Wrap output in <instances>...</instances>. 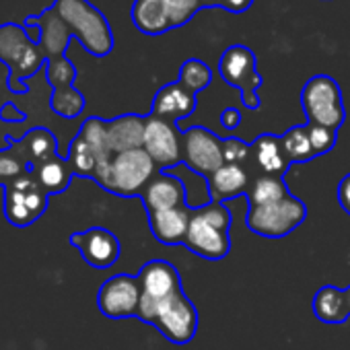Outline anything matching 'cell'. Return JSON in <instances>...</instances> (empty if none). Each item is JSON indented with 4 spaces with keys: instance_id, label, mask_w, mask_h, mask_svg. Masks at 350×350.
<instances>
[{
    "instance_id": "2",
    "label": "cell",
    "mask_w": 350,
    "mask_h": 350,
    "mask_svg": "<svg viewBox=\"0 0 350 350\" xmlns=\"http://www.w3.org/2000/svg\"><path fill=\"white\" fill-rule=\"evenodd\" d=\"M56 13L68 25L72 38L95 58H105L113 50V33L103 17L89 0H54Z\"/></svg>"
},
{
    "instance_id": "18",
    "label": "cell",
    "mask_w": 350,
    "mask_h": 350,
    "mask_svg": "<svg viewBox=\"0 0 350 350\" xmlns=\"http://www.w3.org/2000/svg\"><path fill=\"white\" fill-rule=\"evenodd\" d=\"M196 109V95L182 87L180 83H171L159 89L152 101V116L167 122H178L192 116Z\"/></svg>"
},
{
    "instance_id": "1",
    "label": "cell",
    "mask_w": 350,
    "mask_h": 350,
    "mask_svg": "<svg viewBox=\"0 0 350 350\" xmlns=\"http://www.w3.org/2000/svg\"><path fill=\"white\" fill-rule=\"evenodd\" d=\"M0 62L9 68L7 87L11 93H27V81L46 68V58L36 42L29 40L23 25H0Z\"/></svg>"
},
{
    "instance_id": "15",
    "label": "cell",
    "mask_w": 350,
    "mask_h": 350,
    "mask_svg": "<svg viewBox=\"0 0 350 350\" xmlns=\"http://www.w3.org/2000/svg\"><path fill=\"white\" fill-rule=\"evenodd\" d=\"M184 200H186L184 184L178 178H173V175H167L165 171L154 175V178L146 184V188L142 190V202H144L148 215L180 208V206H184Z\"/></svg>"
},
{
    "instance_id": "3",
    "label": "cell",
    "mask_w": 350,
    "mask_h": 350,
    "mask_svg": "<svg viewBox=\"0 0 350 350\" xmlns=\"http://www.w3.org/2000/svg\"><path fill=\"white\" fill-rule=\"evenodd\" d=\"M154 161L148 157L144 148H134L126 152H118L109 163L95 171V182L118 196H134L142 194L146 184L154 178Z\"/></svg>"
},
{
    "instance_id": "10",
    "label": "cell",
    "mask_w": 350,
    "mask_h": 350,
    "mask_svg": "<svg viewBox=\"0 0 350 350\" xmlns=\"http://www.w3.org/2000/svg\"><path fill=\"white\" fill-rule=\"evenodd\" d=\"M142 288L138 276L116 274L101 284L97 293V307L109 319H126L136 315Z\"/></svg>"
},
{
    "instance_id": "21",
    "label": "cell",
    "mask_w": 350,
    "mask_h": 350,
    "mask_svg": "<svg viewBox=\"0 0 350 350\" xmlns=\"http://www.w3.org/2000/svg\"><path fill=\"white\" fill-rule=\"evenodd\" d=\"M252 154L258 163V167L266 175H282L286 173L291 161L284 152L282 138L274 134H262L252 144Z\"/></svg>"
},
{
    "instance_id": "19",
    "label": "cell",
    "mask_w": 350,
    "mask_h": 350,
    "mask_svg": "<svg viewBox=\"0 0 350 350\" xmlns=\"http://www.w3.org/2000/svg\"><path fill=\"white\" fill-rule=\"evenodd\" d=\"M190 219L192 215L188 213V208L180 206V208L148 215V225L157 241L165 245H178V243H186Z\"/></svg>"
},
{
    "instance_id": "38",
    "label": "cell",
    "mask_w": 350,
    "mask_h": 350,
    "mask_svg": "<svg viewBox=\"0 0 350 350\" xmlns=\"http://www.w3.org/2000/svg\"><path fill=\"white\" fill-rule=\"evenodd\" d=\"M25 118L27 116L21 109H17L15 103H5L3 107H0V120L3 122H23Z\"/></svg>"
},
{
    "instance_id": "5",
    "label": "cell",
    "mask_w": 350,
    "mask_h": 350,
    "mask_svg": "<svg viewBox=\"0 0 350 350\" xmlns=\"http://www.w3.org/2000/svg\"><path fill=\"white\" fill-rule=\"evenodd\" d=\"M301 103L309 124L338 130L344 124L346 111L338 83L327 75L311 77L301 93Z\"/></svg>"
},
{
    "instance_id": "25",
    "label": "cell",
    "mask_w": 350,
    "mask_h": 350,
    "mask_svg": "<svg viewBox=\"0 0 350 350\" xmlns=\"http://www.w3.org/2000/svg\"><path fill=\"white\" fill-rule=\"evenodd\" d=\"M33 173H36V178L40 180V184H42V188L46 190L48 196L64 192L68 188L70 180H72V175H75L72 167L62 157H56V159L40 165Z\"/></svg>"
},
{
    "instance_id": "35",
    "label": "cell",
    "mask_w": 350,
    "mask_h": 350,
    "mask_svg": "<svg viewBox=\"0 0 350 350\" xmlns=\"http://www.w3.org/2000/svg\"><path fill=\"white\" fill-rule=\"evenodd\" d=\"M252 152V148L239 140V138H227L223 140V157H225V163H231V165H239L243 159H247Z\"/></svg>"
},
{
    "instance_id": "13",
    "label": "cell",
    "mask_w": 350,
    "mask_h": 350,
    "mask_svg": "<svg viewBox=\"0 0 350 350\" xmlns=\"http://www.w3.org/2000/svg\"><path fill=\"white\" fill-rule=\"evenodd\" d=\"M68 241L81 252L83 260L97 270L111 268L120 258V239L103 227L72 233Z\"/></svg>"
},
{
    "instance_id": "34",
    "label": "cell",
    "mask_w": 350,
    "mask_h": 350,
    "mask_svg": "<svg viewBox=\"0 0 350 350\" xmlns=\"http://www.w3.org/2000/svg\"><path fill=\"white\" fill-rule=\"evenodd\" d=\"M307 130H309V140H311L315 157L317 154H325V152H329L334 148V144H336V130L325 128V126H317V124H307Z\"/></svg>"
},
{
    "instance_id": "39",
    "label": "cell",
    "mask_w": 350,
    "mask_h": 350,
    "mask_svg": "<svg viewBox=\"0 0 350 350\" xmlns=\"http://www.w3.org/2000/svg\"><path fill=\"white\" fill-rule=\"evenodd\" d=\"M219 5L229 13H245L254 5V0H219Z\"/></svg>"
},
{
    "instance_id": "23",
    "label": "cell",
    "mask_w": 350,
    "mask_h": 350,
    "mask_svg": "<svg viewBox=\"0 0 350 350\" xmlns=\"http://www.w3.org/2000/svg\"><path fill=\"white\" fill-rule=\"evenodd\" d=\"M208 188H211V198L215 202L235 198V196H239V194H243L247 190V173H245V169L241 165L225 163L221 169H217L211 175Z\"/></svg>"
},
{
    "instance_id": "8",
    "label": "cell",
    "mask_w": 350,
    "mask_h": 350,
    "mask_svg": "<svg viewBox=\"0 0 350 350\" xmlns=\"http://www.w3.org/2000/svg\"><path fill=\"white\" fill-rule=\"evenodd\" d=\"M219 72L223 81L241 93V101L247 109L260 107L258 89L262 85V77L256 68V54L245 46H231L223 52L219 62Z\"/></svg>"
},
{
    "instance_id": "22",
    "label": "cell",
    "mask_w": 350,
    "mask_h": 350,
    "mask_svg": "<svg viewBox=\"0 0 350 350\" xmlns=\"http://www.w3.org/2000/svg\"><path fill=\"white\" fill-rule=\"evenodd\" d=\"M132 21L134 27L144 36H161L173 29L163 0H134Z\"/></svg>"
},
{
    "instance_id": "40",
    "label": "cell",
    "mask_w": 350,
    "mask_h": 350,
    "mask_svg": "<svg viewBox=\"0 0 350 350\" xmlns=\"http://www.w3.org/2000/svg\"><path fill=\"white\" fill-rule=\"evenodd\" d=\"M202 7H213V5H219V0H198Z\"/></svg>"
},
{
    "instance_id": "17",
    "label": "cell",
    "mask_w": 350,
    "mask_h": 350,
    "mask_svg": "<svg viewBox=\"0 0 350 350\" xmlns=\"http://www.w3.org/2000/svg\"><path fill=\"white\" fill-rule=\"evenodd\" d=\"M138 282L144 295L163 301L175 293H180V274L175 270L173 264L165 262V260H152L146 262L138 274Z\"/></svg>"
},
{
    "instance_id": "33",
    "label": "cell",
    "mask_w": 350,
    "mask_h": 350,
    "mask_svg": "<svg viewBox=\"0 0 350 350\" xmlns=\"http://www.w3.org/2000/svg\"><path fill=\"white\" fill-rule=\"evenodd\" d=\"M163 3L167 9V17L171 21V27L186 25L202 7L198 0H163Z\"/></svg>"
},
{
    "instance_id": "14",
    "label": "cell",
    "mask_w": 350,
    "mask_h": 350,
    "mask_svg": "<svg viewBox=\"0 0 350 350\" xmlns=\"http://www.w3.org/2000/svg\"><path fill=\"white\" fill-rule=\"evenodd\" d=\"M11 150L23 161L27 171H36L58 157V140L48 128H33L23 138L11 140Z\"/></svg>"
},
{
    "instance_id": "32",
    "label": "cell",
    "mask_w": 350,
    "mask_h": 350,
    "mask_svg": "<svg viewBox=\"0 0 350 350\" xmlns=\"http://www.w3.org/2000/svg\"><path fill=\"white\" fill-rule=\"evenodd\" d=\"M46 79L52 85V89L72 87V83L77 79V68L66 56L52 58V60H46Z\"/></svg>"
},
{
    "instance_id": "12",
    "label": "cell",
    "mask_w": 350,
    "mask_h": 350,
    "mask_svg": "<svg viewBox=\"0 0 350 350\" xmlns=\"http://www.w3.org/2000/svg\"><path fill=\"white\" fill-rule=\"evenodd\" d=\"M182 152L186 165L200 173V175H211L225 165L223 157V140H219L211 130L202 126L188 128L182 134Z\"/></svg>"
},
{
    "instance_id": "4",
    "label": "cell",
    "mask_w": 350,
    "mask_h": 350,
    "mask_svg": "<svg viewBox=\"0 0 350 350\" xmlns=\"http://www.w3.org/2000/svg\"><path fill=\"white\" fill-rule=\"evenodd\" d=\"M229 225L231 215L223 202H213L204 206L190 219L186 235L188 250L206 260H223L231 250Z\"/></svg>"
},
{
    "instance_id": "24",
    "label": "cell",
    "mask_w": 350,
    "mask_h": 350,
    "mask_svg": "<svg viewBox=\"0 0 350 350\" xmlns=\"http://www.w3.org/2000/svg\"><path fill=\"white\" fill-rule=\"evenodd\" d=\"M313 313L323 323H344L350 317L344 291L336 286H321L313 297Z\"/></svg>"
},
{
    "instance_id": "28",
    "label": "cell",
    "mask_w": 350,
    "mask_h": 350,
    "mask_svg": "<svg viewBox=\"0 0 350 350\" xmlns=\"http://www.w3.org/2000/svg\"><path fill=\"white\" fill-rule=\"evenodd\" d=\"M280 138H282V146L291 163H305L315 157L307 126H293Z\"/></svg>"
},
{
    "instance_id": "31",
    "label": "cell",
    "mask_w": 350,
    "mask_h": 350,
    "mask_svg": "<svg viewBox=\"0 0 350 350\" xmlns=\"http://www.w3.org/2000/svg\"><path fill=\"white\" fill-rule=\"evenodd\" d=\"M213 81V70L206 62L198 60V58H190L182 64L180 68V85L186 87L188 91H192L194 95L204 91Z\"/></svg>"
},
{
    "instance_id": "11",
    "label": "cell",
    "mask_w": 350,
    "mask_h": 350,
    "mask_svg": "<svg viewBox=\"0 0 350 350\" xmlns=\"http://www.w3.org/2000/svg\"><path fill=\"white\" fill-rule=\"evenodd\" d=\"M142 148L148 152V157L159 165L161 171H167L169 167L178 165L184 159L182 152V136L175 128L173 122H167L157 116L144 118V144Z\"/></svg>"
},
{
    "instance_id": "29",
    "label": "cell",
    "mask_w": 350,
    "mask_h": 350,
    "mask_svg": "<svg viewBox=\"0 0 350 350\" xmlns=\"http://www.w3.org/2000/svg\"><path fill=\"white\" fill-rule=\"evenodd\" d=\"M68 165L72 167L75 175H83V178H95L97 171V157L91 150V146L77 134L68 146V154L64 157Z\"/></svg>"
},
{
    "instance_id": "37",
    "label": "cell",
    "mask_w": 350,
    "mask_h": 350,
    "mask_svg": "<svg viewBox=\"0 0 350 350\" xmlns=\"http://www.w3.org/2000/svg\"><path fill=\"white\" fill-rule=\"evenodd\" d=\"M241 124V113H239V109H235V107H227V109H223V113H221V126L225 128V130H235L237 126Z\"/></svg>"
},
{
    "instance_id": "26",
    "label": "cell",
    "mask_w": 350,
    "mask_h": 350,
    "mask_svg": "<svg viewBox=\"0 0 350 350\" xmlns=\"http://www.w3.org/2000/svg\"><path fill=\"white\" fill-rule=\"evenodd\" d=\"M79 136L91 146V150L97 157V169L103 167L105 163L111 161L113 152L109 148V138H107V122L101 118H87L79 130Z\"/></svg>"
},
{
    "instance_id": "30",
    "label": "cell",
    "mask_w": 350,
    "mask_h": 350,
    "mask_svg": "<svg viewBox=\"0 0 350 350\" xmlns=\"http://www.w3.org/2000/svg\"><path fill=\"white\" fill-rule=\"evenodd\" d=\"M50 107L56 116L72 120L79 118L85 109V97L79 89L75 87H64V89H52L50 97Z\"/></svg>"
},
{
    "instance_id": "16",
    "label": "cell",
    "mask_w": 350,
    "mask_h": 350,
    "mask_svg": "<svg viewBox=\"0 0 350 350\" xmlns=\"http://www.w3.org/2000/svg\"><path fill=\"white\" fill-rule=\"evenodd\" d=\"M31 19L42 29V38H40V44L38 46H40L44 58L46 60H52V58L66 56V50L70 46L72 33H70L68 25L62 21V17L56 13V9L50 7V9H46L40 15H31Z\"/></svg>"
},
{
    "instance_id": "42",
    "label": "cell",
    "mask_w": 350,
    "mask_h": 350,
    "mask_svg": "<svg viewBox=\"0 0 350 350\" xmlns=\"http://www.w3.org/2000/svg\"><path fill=\"white\" fill-rule=\"evenodd\" d=\"M0 188H5V178H3V171H0Z\"/></svg>"
},
{
    "instance_id": "9",
    "label": "cell",
    "mask_w": 350,
    "mask_h": 350,
    "mask_svg": "<svg viewBox=\"0 0 350 350\" xmlns=\"http://www.w3.org/2000/svg\"><path fill=\"white\" fill-rule=\"evenodd\" d=\"M159 332L173 344H188L198 329V311L184 291L159 303L154 323Z\"/></svg>"
},
{
    "instance_id": "20",
    "label": "cell",
    "mask_w": 350,
    "mask_h": 350,
    "mask_svg": "<svg viewBox=\"0 0 350 350\" xmlns=\"http://www.w3.org/2000/svg\"><path fill=\"white\" fill-rule=\"evenodd\" d=\"M107 138L113 154L142 148L144 144V118L126 113L107 122Z\"/></svg>"
},
{
    "instance_id": "27",
    "label": "cell",
    "mask_w": 350,
    "mask_h": 350,
    "mask_svg": "<svg viewBox=\"0 0 350 350\" xmlns=\"http://www.w3.org/2000/svg\"><path fill=\"white\" fill-rule=\"evenodd\" d=\"M286 196H288V190L278 175H262V178H258L254 182V186L247 194V204L250 206H266V204H274Z\"/></svg>"
},
{
    "instance_id": "7",
    "label": "cell",
    "mask_w": 350,
    "mask_h": 350,
    "mask_svg": "<svg viewBox=\"0 0 350 350\" xmlns=\"http://www.w3.org/2000/svg\"><path fill=\"white\" fill-rule=\"evenodd\" d=\"M305 217H307L305 204L288 194L286 198L274 204L250 206L245 225L260 237L278 239V237H286L288 233H293L305 221Z\"/></svg>"
},
{
    "instance_id": "36",
    "label": "cell",
    "mask_w": 350,
    "mask_h": 350,
    "mask_svg": "<svg viewBox=\"0 0 350 350\" xmlns=\"http://www.w3.org/2000/svg\"><path fill=\"white\" fill-rule=\"evenodd\" d=\"M338 202H340L342 211L346 215H350V173L346 178H342V182L338 186Z\"/></svg>"
},
{
    "instance_id": "41",
    "label": "cell",
    "mask_w": 350,
    "mask_h": 350,
    "mask_svg": "<svg viewBox=\"0 0 350 350\" xmlns=\"http://www.w3.org/2000/svg\"><path fill=\"white\" fill-rule=\"evenodd\" d=\"M344 297H346V307H348V313H350V286L344 291Z\"/></svg>"
},
{
    "instance_id": "6",
    "label": "cell",
    "mask_w": 350,
    "mask_h": 350,
    "mask_svg": "<svg viewBox=\"0 0 350 350\" xmlns=\"http://www.w3.org/2000/svg\"><path fill=\"white\" fill-rule=\"evenodd\" d=\"M48 198L36 173L25 171L5 186V217L15 227H29L46 213Z\"/></svg>"
}]
</instances>
